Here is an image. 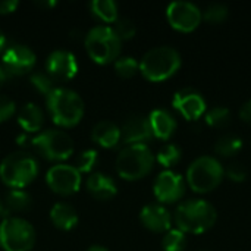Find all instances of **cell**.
I'll list each match as a JSON object with an SVG mask.
<instances>
[{
  "label": "cell",
  "instance_id": "6da1fadb",
  "mask_svg": "<svg viewBox=\"0 0 251 251\" xmlns=\"http://www.w3.org/2000/svg\"><path fill=\"white\" fill-rule=\"evenodd\" d=\"M218 213L215 207L201 199H191L181 203L175 210V222L178 229L190 234H201L209 231L216 222Z\"/></svg>",
  "mask_w": 251,
  "mask_h": 251
},
{
  "label": "cell",
  "instance_id": "7a4b0ae2",
  "mask_svg": "<svg viewBox=\"0 0 251 251\" xmlns=\"http://www.w3.org/2000/svg\"><path fill=\"white\" fill-rule=\"evenodd\" d=\"M47 109L54 124L60 126L76 125L84 115V101L81 96L65 87H56L46 99Z\"/></svg>",
  "mask_w": 251,
  "mask_h": 251
},
{
  "label": "cell",
  "instance_id": "3957f363",
  "mask_svg": "<svg viewBox=\"0 0 251 251\" xmlns=\"http://www.w3.org/2000/svg\"><path fill=\"white\" fill-rule=\"evenodd\" d=\"M37 174L38 163L35 157L26 151L10 153L0 163V178L10 188H25L35 179Z\"/></svg>",
  "mask_w": 251,
  "mask_h": 251
},
{
  "label": "cell",
  "instance_id": "277c9868",
  "mask_svg": "<svg viewBox=\"0 0 251 251\" xmlns=\"http://www.w3.org/2000/svg\"><path fill=\"white\" fill-rule=\"evenodd\" d=\"M181 66L178 50L171 46L153 47L144 53L140 62L141 74L150 81H163L172 76Z\"/></svg>",
  "mask_w": 251,
  "mask_h": 251
},
{
  "label": "cell",
  "instance_id": "5b68a950",
  "mask_svg": "<svg viewBox=\"0 0 251 251\" xmlns=\"http://www.w3.org/2000/svg\"><path fill=\"white\" fill-rule=\"evenodd\" d=\"M85 49L90 57L97 63L115 62L121 53V38L113 26L96 25L85 35Z\"/></svg>",
  "mask_w": 251,
  "mask_h": 251
},
{
  "label": "cell",
  "instance_id": "8992f818",
  "mask_svg": "<svg viewBox=\"0 0 251 251\" xmlns=\"http://www.w3.org/2000/svg\"><path fill=\"white\" fill-rule=\"evenodd\" d=\"M154 165V156L146 144H131L116 157V171L124 179L135 181L146 176Z\"/></svg>",
  "mask_w": 251,
  "mask_h": 251
},
{
  "label": "cell",
  "instance_id": "52a82bcc",
  "mask_svg": "<svg viewBox=\"0 0 251 251\" xmlns=\"http://www.w3.org/2000/svg\"><path fill=\"white\" fill-rule=\"evenodd\" d=\"M224 175L225 171L218 159L200 156L188 166L187 182L197 193H209L222 182Z\"/></svg>",
  "mask_w": 251,
  "mask_h": 251
},
{
  "label": "cell",
  "instance_id": "ba28073f",
  "mask_svg": "<svg viewBox=\"0 0 251 251\" xmlns=\"http://www.w3.org/2000/svg\"><path fill=\"white\" fill-rule=\"evenodd\" d=\"M35 243L34 226L22 218H4L0 224V246L4 251H29Z\"/></svg>",
  "mask_w": 251,
  "mask_h": 251
},
{
  "label": "cell",
  "instance_id": "9c48e42d",
  "mask_svg": "<svg viewBox=\"0 0 251 251\" xmlns=\"http://www.w3.org/2000/svg\"><path fill=\"white\" fill-rule=\"evenodd\" d=\"M37 151L49 160H66L74 153L71 135L62 129H46L31 140Z\"/></svg>",
  "mask_w": 251,
  "mask_h": 251
},
{
  "label": "cell",
  "instance_id": "30bf717a",
  "mask_svg": "<svg viewBox=\"0 0 251 251\" xmlns=\"http://www.w3.org/2000/svg\"><path fill=\"white\" fill-rule=\"evenodd\" d=\"M37 56L31 47L24 44H10L1 56V68L7 76H19L34 69Z\"/></svg>",
  "mask_w": 251,
  "mask_h": 251
},
{
  "label": "cell",
  "instance_id": "8fae6325",
  "mask_svg": "<svg viewBox=\"0 0 251 251\" xmlns=\"http://www.w3.org/2000/svg\"><path fill=\"white\" fill-rule=\"evenodd\" d=\"M46 181L54 193L60 196H71L79 190L81 174L72 165L57 163L47 171Z\"/></svg>",
  "mask_w": 251,
  "mask_h": 251
},
{
  "label": "cell",
  "instance_id": "7c38bea8",
  "mask_svg": "<svg viewBox=\"0 0 251 251\" xmlns=\"http://www.w3.org/2000/svg\"><path fill=\"white\" fill-rule=\"evenodd\" d=\"M166 16H168L169 24L175 29L190 32L199 26V24L201 22L203 13L199 9V6H196L194 3L185 1V0H176L168 6Z\"/></svg>",
  "mask_w": 251,
  "mask_h": 251
},
{
  "label": "cell",
  "instance_id": "4fadbf2b",
  "mask_svg": "<svg viewBox=\"0 0 251 251\" xmlns=\"http://www.w3.org/2000/svg\"><path fill=\"white\" fill-rule=\"evenodd\" d=\"M153 191L159 201L174 203V201L179 200L185 193L184 178L179 174H176L171 169H166V171L160 172L157 175V178L154 179Z\"/></svg>",
  "mask_w": 251,
  "mask_h": 251
},
{
  "label": "cell",
  "instance_id": "5bb4252c",
  "mask_svg": "<svg viewBox=\"0 0 251 251\" xmlns=\"http://www.w3.org/2000/svg\"><path fill=\"white\" fill-rule=\"evenodd\" d=\"M46 71L53 79L66 81L76 75L78 72V62L74 53L57 49L53 50L46 60Z\"/></svg>",
  "mask_w": 251,
  "mask_h": 251
},
{
  "label": "cell",
  "instance_id": "9a60e30c",
  "mask_svg": "<svg viewBox=\"0 0 251 251\" xmlns=\"http://www.w3.org/2000/svg\"><path fill=\"white\" fill-rule=\"evenodd\" d=\"M172 104L188 121H196L206 112V101L194 88H182L176 91Z\"/></svg>",
  "mask_w": 251,
  "mask_h": 251
},
{
  "label": "cell",
  "instance_id": "2e32d148",
  "mask_svg": "<svg viewBox=\"0 0 251 251\" xmlns=\"http://www.w3.org/2000/svg\"><path fill=\"white\" fill-rule=\"evenodd\" d=\"M153 137L149 118L143 115H132L125 119L121 126V138L128 144H144Z\"/></svg>",
  "mask_w": 251,
  "mask_h": 251
},
{
  "label": "cell",
  "instance_id": "e0dca14e",
  "mask_svg": "<svg viewBox=\"0 0 251 251\" xmlns=\"http://www.w3.org/2000/svg\"><path fill=\"white\" fill-rule=\"evenodd\" d=\"M141 224L153 232H168L171 229V215L166 207L160 204H147L140 213Z\"/></svg>",
  "mask_w": 251,
  "mask_h": 251
},
{
  "label": "cell",
  "instance_id": "ac0fdd59",
  "mask_svg": "<svg viewBox=\"0 0 251 251\" xmlns=\"http://www.w3.org/2000/svg\"><path fill=\"white\" fill-rule=\"evenodd\" d=\"M85 185H87L88 193L97 200H109V199L115 197L118 193V187H116L115 181L109 175H104L101 172L91 174L87 178Z\"/></svg>",
  "mask_w": 251,
  "mask_h": 251
},
{
  "label": "cell",
  "instance_id": "d6986e66",
  "mask_svg": "<svg viewBox=\"0 0 251 251\" xmlns=\"http://www.w3.org/2000/svg\"><path fill=\"white\" fill-rule=\"evenodd\" d=\"M149 122L153 135L162 140H168L176 129L175 118L165 109H154L149 116Z\"/></svg>",
  "mask_w": 251,
  "mask_h": 251
},
{
  "label": "cell",
  "instance_id": "ffe728a7",
  "mask_svg": "<svg viewBox=\"0 0 251 251\" xmlns=\"http://www.w3.org/2000/svg\"><path fill=\"white\" fill-rule=\"evenodd\" d=\"M91 138L99 146L112 149L121 141V128L110 121H100L93 126Z\"/></svg>",
  "mask_w": 251,
  "mask_h": 251
},
{
  "label": "cell",
  "instance_id": "44dd1931",
  "mask_svg": "<svg viewBox=\"0 0 251 251\" xmlns=\"http://www.w3.org/2000/svg\"><path fill=\"white\" fill-rule=\"evenodd\" d=\"M50 219L53 225L62 231H69L76 226L78 224V213L74 206L69 203L59 201L50 210Z\"/></svg>",
  "mask_w": 251,
  "mask_h": 251
},
{
  "label": "cell",
  "instance_id": "7402d4cb",
  "mask_svg": "<svg viewBox=\"0 0 251 251\" xmlns=\"http://www.w3.org/2000/svg\"><path fill=\"white\" fill-rule=\"evenodd\" d=\"M44 122V113L35 103H25L18 113V124L26 132H35L41 129Z\"/></svg>",
  "mask_w": 251,
  "mask_h": 251
},
{
  "label": "cell",
  "instance_id": "603a6c76",
  "mask_svg": "<svg viewBox=\"0 0 251 251\" xmlns=\"http://www.w3.org/2000/svg\"><path fill=\"white\" fill-rule=\"evenodd\" d=\"M90 10L103 22H115L118 19V4L113 0H91Z\"/></svg>",
  "mask_w": 251,
  "mask_h": 251
},
{
  "label": "cell",
  "instance_id": "cb8c5ba5",
  "mask_svg": "<svg viewBox=\"0 0 251 251\" xmlns=\"http://www.w3.org/2000/svg\"><path fill=\"white\" fill-rule=\"evenodd\" d=\"M4 204L9 212H25L31 207L32 199L25 190L12 188L4 199Z\"/></svg>",
  "mask_w": 251,
  "mask_h": 251
},
{
  "label": "cell",
  "instance_id": "d4e9b609",
  "mask_svg": "<svg viewBox=\"0 0 251 251\" xmlns=\"http://www.w3.org/2000/svg\"><path fill=\"white\" fill-rule=\"evenodd\" d=\"M243 147V141L241 138H238L237 135H232V134H228V135H222L216 144H215V151L219 154V156H224V157H231V156H235L240 149Z\"/></svg>",
  "mask_w": 251,
  "mask_h": 251
},
{
  "label": "cell",
  "instance_id": "484cf974",
  "mask_svg": "<svg viewBox=\"0 0 251 251\" xmlns=\"http://www.w3.org/2000/svg\"><path fill=\"white\" fill-rule=\"evenodd\" d=\"M162 246L165 251H184L187 246L185 234L179 229H169L162 240Z\"/></svg>",
  "mask_w": 251,
  "mask_h": 251
},
{
  "label": "cell",
  "instance_id": "4316f807",
  "mask_svg": "<svg viewBox=\"0 0 251 251\" xmlns=\"http://www.w3.org/2000/svg\"><path fill=\"white\" fill-rule=\"evenodd\" d=\"M140 69V63L132 56H121L115 60V71L121 78H131Z\"/></svg>",
  "mask_w": 251,
  "mask_h": 251
},
{
  "label": "cell",
  "instance_id": "83f0119b",
  "mask_svg": "<svg viewBox=\"0 0 251 251\" xmlns=\"http://www.w3.org/2000/svg\"><path fill=\"white\" fill-rule=\"evenodd\" d=\"M179 160H181V150L176 144H166L157 153V162L165 168H171L176 165Z\"/></svg>",
  "mask_w": 251,
  "mask_h": 251
},
{
  "label": "cell",
  "instance_id": "f1b7e54d",
  "mask_svg": "<svg viewBox=\"0 0 251 251\" xmlns=\"http://www.w3.org/2000/svg\"><path fill=\"white\" fill-rule=\"evenodd\" d=\"M29 81H31V84H32L41 94H44L46 97L56 88V87H54V79H53L47 72H43V71H35V72H32Z\"/></svg>",
  "mask_w": 251,
  "mask_h": 251
},
{
  "label": "cell",
  "instance_id": "f546056e",
  "mask_svg": "<svg viewBox=\"0 0 251 251\" xmlns=\"http://www.w3.org/2000/svg\"><path fill=\"white\" fill-rule=\"evenodd\" d=\"M231 121V112L226 107H213L209 112H206V122L210 126L222 128L226 126Z\"/></svg>",
  "mask_w": 251,
  "mask_h": 251
},
{
  "label": "cell",
  "instance_id": "4dcf8cb0",
  "mask_svg": "<svg viewBox=\"0 0 251 251\" xmlns=\"http://www.w3.org/2000/svg\"><path fill=\"white\" fill-rule=\"evenodd\" d=\"M228 7L222 3H212L203 12V18L210 24H221L228 18Z\"/></svg>",
  "mask_w": 251,
  "mask_h": 251
},
{
  "label": "cell",
  "instance_id": "1f68e13d",
  "mask_svg": "<svg viewBox=\"0 0 251 251\" xmlns=\"http://www.w3.org/2000/svg\"><path fill=\"white\" fill-rule=\"evenodd\" d=\"M97 159H99V154L96 150H84L78 154L76 157V163H75V168L79 171V174L82 172H91L93 168L96 166L97 163Z\"/></svg>",
  "mask_w": 251,
  "mask_h": 251
},
{
  "label": "cell",
  "instance_id": "d6a6232c",
  "mask_svg": "<svg viewBox=\"0 0 251 251\" xmlns=\"http://www.w3.org/2000/svg\"><path fill=\"white\" fill-rule=\"evenodd\" d=\"M115 32L118 34V37L122 40H129L135 35V24L129 19V18H118L115 21V26H113Z\"/></svg>",
  "mask_w": 251,
  "mask_h": 251
},
{
  "label": "cell",
  "instance_id": "836d02e7",
  "mask_svg": "<svg viewBox=\"0 0 251 251\" xmlns=\"http://www.w3.org/2000/svg\"><path fill=\"white\" fill-rule=\"evenodd\" d=\"M15 101L4 96V94H0V122H4L7 121L9 118H12V115L15 113Z\"/></svg>",
  "mask_w": 251,
  "mask_h": 251
},
{
  "label": "cell",
  "instance_id": "e575fe53",
  "mask_svg": "<svg viewBox=\"0 0 251 251\" xmlns=\"http://www.w3.org/2000/svg\"><path fill=\"white\" fill-rule=\"evenodd\" d=\"M226 175L229 176V179H232V181H235V182H241V181H244L246 176H247V169H246V166H244L243 163L234 162V163H231V165L228 166Z\"/></svg>",
  "mask_w": 251,
  "mask_h": 251
},
{
  "label": "cell",
  "instance_id": "d590c367",
  "mask_svg": "<svg viewBox=\"0 0 251 251\" xmlns=\"http://www.w3.org/2000/svg\"><path fill=\"white\" fill-rule=\"evenodd\" d=\"M18 6H19L18 0H0V13L15 12Z\"/></svg>",
  "mask_w": 251,
  "mask_h": 251
},
{
  "label": "cell",
  "instance_id": "8d00e7d4",
  "mask_svg": "<svg viewBox=\"0 0 251 251\" xmlns=\"http://www.w3.org/2000/svg\"><path fill=\"white\" fill-rule=\"evenodd\" d=\"M240 118H241L243 121L251 124V100H247V101L241 106V109H240Z\"/></svg>",
  "mask_w": 251,
  "mask_h": 251
},
{
  "label": "cell",
  "instance_id": "74e56055",
  "mask_svg": "<svg viewBox=\"0 0 251 251\" xmlns=\"http://www.w3.org/2000/svg\"><path fill=\"white\" fill-rule=\"evenodd\" d=\"M35 4L37 6H40V7H51V6H54L56 4V1L54 0H43V1H35Z\"/></svg>",
  "mask_w": 251,
  "mask_h": 251
},
{
  "label": "cell",
  "instance_id": "f35d334b",
  "mask_svg": "<svg viewBox=\"0 0 251 251\" xmlns=\"http://www.w3.org/2000/svg\"><path fill=\"white\" fill-rule=\"evenodd\" d=\"M7 213H9V210H7V207H6L4 201L0 199V216H6Z\"/></svg>",
  "mask_w": 251,
  "mask_h": 251
},
{
  "label": "cell",
  "instance_id": "ab89813d",
  "mask_svg": "<svg viewBox=\"0 0 251 251\" xmlns=\"http://www.w3.org/2000/svg\"><path fill=\"white\" fill-rule=\"evenodd\" d=\"M4 47H6V37H4L3 31L0 29V51H1Z\"/></svg>",
  "mask_w": 251,
  "mask_h": 251
},
{
  "label": "cell",
  "instance_id": "60d3db41",
  "mask_svg": "<svg viewBox=\"0 0 251 251\" xmlns=\"http://www.w3.org/2000/svg\"><path fill=\"white\" fill-rule=\"evenodd\" d=\"M85 251H109L106 247H103V246H91V247H88Z\"/></svg>",
  "mask_w": 251,
  "mask_h": 251
},
{
  "label": "cell",
  "instance_id": "b9f144b4",
  "mask_svg": "<svg viewBox=\"0 0 251 251\" xmlns=\"http://www.w3.org/2000/svg\"><path fill=\"white\" fill-rule=\"evenodd\" d=\"M7 78V75H6V72H4V69L1 68V65H0V85H1V82L4 81Z\"/></svg>",
  "mask_w": 251,
  "mask_h": 251
}]
</instances>
